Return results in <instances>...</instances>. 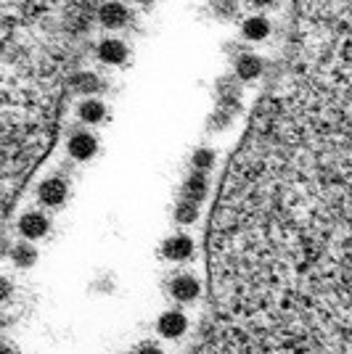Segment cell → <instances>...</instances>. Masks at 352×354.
Wrapping results in <instances>:
<instances>
[{"instance_id":"cell-1","label":"cell","mask_w":352,"mask_h":354,"mask_svg":"<svg viewBox=\"0 0 352 354\" xmlns=\"http://www.w3.org/2000/svg\"><path fill=\"white\" fill-rule=\"evenodd\" d=\"M88 0H0V74L64 90Z\"/></svg>"},{"instance_id":"cell-2","label":"cell","mask_w":352,"mask_h":354,"mask_svg":"<svg viewBox=\"0 0 352 354\" xmlns=\"http://www.w3.org/2000/svg\"><path fill=\"white\" fill-rule=\"evenodd\" d=\"M67 196H69V188H67V180L64 177H48L43 180L40 185H37V201L43 204V207H61L64 201H67Z\"/></svg>"},{"instance_id":"cell-3","label":"cell","mask_w":352,"mask_h":354,"mask_svg":"<svg viewBox=\"0 0 352 354\" xmlns=\"http://www.w3.org/2000/svg\"><path fill=\"white\" fill-rule=\"evenodd\" d=\"M170 294H173V299L180 301V304H191V301H196L199 294H202V283L196 281L193 275H177V278H173V283H170Z\"/></svg>"},{"instance_id":"cell-4","label":"cell","mask_w":352,"mask_h":354,"mask_svg":"<svg viewBox=\"0 0 352 354\" xmlns=\"http://www.w3.org/2000/svg\"><path fill=\"white\" fill-rule=\"evenodd\" d=\"M98 21L109 30H119V27H125L130 21V8L117 3V0H109L98 8Z\"/></svg>"},{"instance_id":"cell-5","label":"cell","mask_w":352,"mask_h":354,"mask_svg":"<svg viewBox=\"0 0 352 354\" xmlns=\"http://www.w3.org/2000/svg\"><path fill=\"white\" fill-rule=\"evenodd\" d=\"M48 227H51V222H48V217H45L43 212H27L19 220V233L24 238H30V241L43 238L48 233Z\"/></svg>"},{"instance_id":"cell-6","label":"cell","mask_w":352,"mask_h":354,"mask_svg":"<svg viewBox=\"0 0 352 354\" xmlns=\"http://www.w3.org/2000/svg\"><path fill=\"white\" fill-rule=\"evenodd\" d=\"M161 254L170 259V262H186L193 257V241L188 236H173L164 241Z\"/></svg>"},{"instance_id":"cell-7","label":"cell","mask_w":352,"mask_h":354,"mask_svg":"<svg viewBox=\"0 0 352 354\" xmlns=\"http://www.w3.org/2000/svg\"><path fill=\"white\" fill-rule=\"evenodd\" d=\"M186 328H188L186 315H183V312H175V310L164 312L159 320H157V330H159V336H164V339H177V336H183Z\"/></svg>"},{"instance_id":"cell-8","label":"cell","mask_w":352,"mask_h":354,"mask_svg":"<svg viewBox=\"0 0 352 354\" xmlns=\"http://www.w3.org/2000/svg\"><path fill=\"white\" fill-rule=\"evenodd\" d=\"M69 156L77 159V162H88L90 156L96 153V148H98V140L93 138L90 133H74L69 138Z\"/></svg>"},{"instance_id":"cell-9","label":"cell","mask_w":352,"mask_h":354,"mask_svg":"<svg viewBox=\"0 0 352 354\" xmlns=\"http://www.w3.org/2000/svg\"><path fill=\"white\" fill-rule=\"evenodd\" d=\"M98 59L103 64H109V66H117L122 61L127 59V48L125 43H119V40H101L98 43Z\"/></svg>"},{"instance_id":"cell-10","label":"cell","mask_w":352,"mask_h":354,"mask_svg":"<svg viewBox=\"0 0 352 354\" xmlns=\"http://www.w3.org/2000/svg\"><path fill=\"white\" fill-rule=\"evenodd\" d=\"M236 72H238L241 80H247V82L257 80L265 72V61L260 56H254V53H244V56H238V61H236Z\"/></svg>"},{"instance_id":"cell-11","label":"cell","mask_w":352,"mask_h":354,"mask_svg":"<svg viewBox=\"0 0 352 354\" xmlns=\"http://www.w3.org/2000/svg\"><path fill=\"white\" fill-rule=\"evenodd\" d=\"M183 193H186V201H193V204H199L202 198L206 196V177L204 172H196V175H191L188 180H186V188H183Z\"/></svg>"},{"instance_id":"cell-12","label":"cell","mask_w":352,"mask_h":354,"mask_svg":"<svg viewBox=\"0 0 352 354\" xmlns=\"http://www.w3.org/2000/svg\"><path fill=\"white\" fill-rule=\"evenodd\" d=\"M103 114H106V109H103L101 101H96V98H90V101H82V104L77 106V117L82 119V122H88V124H96V122H101Z\"/></svg>"},{"instance_id":"cell-13","label":"cell","mask_w":352,"mask_h":354,"mask_svg":"<svg viewBox=\"0 0 352 354\" xmlns=\"http://www.w3.org/2000/svg\"><path fill=\"white\" fill-rule=\"evenodd\" d=\"M267 32H270V24H267V19H263V16H252V19L244 21V37L247 40H265Z\"/></svg>"},{"instance_id":"cell-14","label":"cell","mask_w":352,"mask_h":354,"mask_svg":"<svg viewBox=\"0 0 352 354\" xmlns=\"http://www.w3.org/2000/svg\"><path fill=\"white\" fill-rule=\"evenodd\" d=\"M11 259H14L16 267H30L35 265V259H37V249L27 243V241H21V243H16L14 251H11Z\"/></svg>"},{"instance_id":"cell-15","label":"cell","mask_w":352,"mask_h":354,"mask_svg":"<svg viewBox=\"0 0 352 354\" xmlns=\"http://www.w3.org/2000/svg\"><path fill=\"white\" fill-rule=\"evenodd\" d=\"M175 220L180 222V225H191V222L199 220V209H196V204L193 201H180L175 209Z\"/></svg>"},{"instance_id":"cell-16","label":"cell","mask_w":352,"mask_h":354,"mask_svg":"<svg viewBox=\"0 0 352 354\" xmlns=\"http://www.w3.org/2000/svg\"><path fill=\"white\" fill-rule=\"evenodd\" d=\"M212 164H215V153H212L209 148H199V151L193 153V167H196L199 172H206Z\"/></svg>"},{"instance_id":"cell-17","label":"cell","mask_w":352,"mask_h":354,"mask_svg":"<svg viewBox=\"0 0 352 354\" xmlns=\"http://www.w3.org/2000/svg\"><path fill=\"white\" fill-rule=\"evenodd\" d=\"M212 8L218 11V16H234L236 0H212Z\"/></svg>"},{"instance_id":"cell-18","label":"cell","mask_w":352,"mask_h":354,"mask_svg":"<svg viewBox=\"0 0 352 354\" xmlns=\"http://www.w3.org/2000/svg\"><path fill=\"white\" fill-rule=\"evenodd\" d=\"M11 291H14V288H11V283L0 275V301H8V299H11Z\"/></svg>"},{"instance_id":"cell-19","label":"cell","mask_w":352,"mask_h":354,"mask_svg":"<svg viewBox=\"0 0 352 354\" xmlns=\"http://www.w3.org/2000/svg\"><path fill=\"white\" fill-rule=\"evenodd\" d=\"M135 354H164L159 346H154V344H143L141 349H135Z\"/></svg>"},{"instance_id":"cell-20","label":"cell","mask_w":352,"mask_h":354,"mask_svg":"<svg viewBox=\"0 0 352 354\" xmlns=\"http://www.w3.org/2000/svg\"><path fill=\"white\" fill-rule=\"evenodd\" d=\"M276 0H252V6H257V8H270Z\"/></svg>"},{"instance_id":"cell-21","label":"cell","mask_w":352,"mask_h":354,"mask_svg":"<svg viewBox=\"0 0 352 354\" xmlns=\"http://www.w3.org/2000/svg\"><path fill=\"white\" fill-rule=\"evenodd\" d=\"M0 354H14V349L8 344H0Z\"/></svg>"},{"instance_id":"cell-22","label":"cell","mask_w":352,"mask_h":354,"mask_svg":"<svg viewBox=\"0 0 352 354\" xmlns=\"http://www.w3.org/2000/svg\"><path fill=\"white\" fill-rule=\"evenodd\" d=\"M138 3H151V0H138Z\"/></svg>"}]
</instances>
